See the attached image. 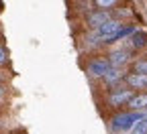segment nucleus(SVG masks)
I'll list each match as a JSON object with an SVG mask.
<instances>
[{"label":"nucleus","instance_id":"f257e3e1","mask_svg":"<svg viewBox=\"0 0 147 134\" xmlns=\"http://www.w3.org/2000/svg\"><path fill=\"white\" fill-rule=\"evenodd\" d=\"M141 112H121L117 114V116L113 118V122H110V128H113L115 132H125L129 130L137 120H141Z\"/></svg>","mask_w":147,"mask_h":134},{"label":"nucleus","instance_id":"f03ea898","mask_svg":"<svg viewBox=\"0 0 147 134\" xmlns=\"http://www.w3.org/2000/svg\"><path fill=\"white\" fill-rule=\"evenodd\" d=\"M108 69H110V63L106 61V57H94V59H90L86 63L88 75H90V77H94V79H102Z\"/></svg>","mask_w":147,"mask_h":134},{"label":"nucleus","instance_id":"7ed1b4c3","mask_svg":"<svg viewBox=\"0 0 147 134\" xmlns=\"http://www.w3.org/2000/svg\"><path fill=\"white\" fill-rule=\"evenodd\" d=\"M131 95H133V89H129V87H115L113 91H110V95H108V104L115 106V108L127 106V102L131 100Z\"/></svg>","mask_w":147,"mask_h":134},{"label":"nucleus","instance_id":"20e7f679","mask_svg":"<svg viewBox=\"0 0 147 134\" xmlns=\"http://www.w3.org/2000/svg\"><path fill=\"white\" fill-rule=\"evenodd\" d=\"M119 29H121V21H117V18H110V21H106L102 27L96 29V35L102 39V43H108V41L117 35Z\"/></svg>","mask_w":147,"mask_h":134},{"label":"nucleus","instance_id":"39448f33","mask_svg":"<svg viewBox=\"0 0 147 134\" xmlns=\"http://www.w3.org/2000/svg\"><path fill=\"white\" fill-rule=\"evenodd\" d=\"M106 61L110 63V67H125L129 61H131V53H129V51H123V49H115V51L108 53Z\"/></svg>","mask_w":147,"mask_h":134},{"label":"nucleus","instance_id":"423d86ee","mask_svg":"<svg viewBox=\"0 0 147 134\" xmlns=\"http://www.w3.org/2000/svg\"><path fill=\"white\" fill-rule=\"evenodd\" d=\"M110 12L108 10H96V12H88V16H86V23H88V27L90 29H98V27H102L106 21H110Z\"/></svg>","mask_w":147,"mask_h":134},{"label":"nucleus","instance_id":"0eeeda50","mask_svg":"<svg viewBox=\"0 0 147 134\" xmlns=\"http://www.w3.org/2000/svg\"><path fill=\"white\" fill-rule=\"evenodd\" d=\"M125 81H127L129 89H147V75L129 73V75H125Z\"/></svg>","mask_w":147,"mask_h":134},{"label":"nucleus","instance_id":"6e6552de","mask_svg":"<svg viewBox=\"0 0 147 134\" xmlns=\"http://www.w3.org/2000/svg\"><path fill=\"white\" fill-rule=\"evenodd\" d=\"M125 67H110L108 71H106V75H104V83L106 85H119L123 79H125V71H123Z\"/></svg>","mask_w":147,"mask_h":134},{"label":"nucleus","instance_id":"1a4fd4ad","mask_svg":"<svg viewBox=\"0 0 147 134\" xmlns=\"http://www.w3.org/2000/svg\"><path fill=\"white\" fill-rule=\"evenodd\" d=\"M127 108L131 112H141L147 108V93H133L131 100L127 102Z\"/></svg>","mask_w":147,"mask_h":134},{"label":"nucleus","instance_id":"9d476101","mask_svg":"<svg viewBox=\"0 0 147 134\" xmlns=\"http://www.w3.org/2000/svg\"><path fill=\"white\" fill-rule=\"evenodd\" d=\"M131 134H147V118L137 120V122L131 126Z\"/></svg>","mask_w":147,"mask_h":134},{"label":"nucleus","instance_id":"9b49d317","mask_svg":"<svg viewBox=\"0 0 147 134\" xmlns=\"http://www.w3.org/2000/svg\"><path fill=\"white\" fill-rule=\"evenodd\" d=\"M98 10H110V8H115L119 4V0H94Z\"/></svg>","mask_w":147,"mask_h":134},{"label":"nucleus","instance_id":"f8f14e48","mask_svg":"<svg viewBox=\"0 0 147 134\" xmlns=\"http://www.w3.org/2000/svg\"><path fill=\"white\" fill-rule=\"evenodd\" d=\"M133 73H141V75H147V59H139V61H133Z\"/></svg>","mask_w":147,"mask_h":134},{"label":"nucleus","instance_id":"ddd939ff","mask_svg":"<svg viewBox=\"0 0 147 134\" xmlns=\"http://www.w3.org/2000/svg\"><path fill=\"white\" fill-rule=\"evenodd\" d=\"M145 43H147L145 33H135V35H133V45H135L137 49H143V47H145Z\"/></svg>","mask_w":147,"mask_h":134},{"label":"nucleus","instance_id":"4468645a","mask_svg":"<svg viewBox=\"0 0 147 134\" xmlns=\"http://www.w3.org/2000/svg\"><path fill=\"white\" fill-rule=\"evenodd\" d=\"M86 43L90 47H98V45H102V39H100L96 33H92V35H86Z\"/></svg>","mask_w":147,"mask_h":134},{"label":"nucleus","instance_id":"2eb2a0df","mask_svg":"<svg viewBox=\"0 0 147 134\" xmlns=\"http://www.w3.org/2000/svg\"><path fill=\"white\" fill-rule=\"evenodd\" d=\"M6 61H8V53H6V49L0 45V65H6Z\"/></svg>","mask_w":147,"mask_h":134}]
</instances>
